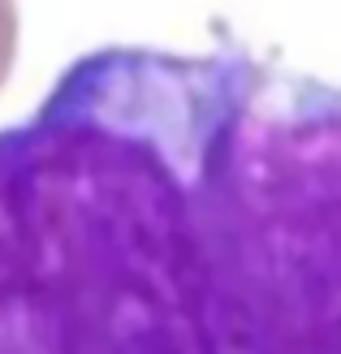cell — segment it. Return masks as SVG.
<instances>
[{
    "label": "cell",
    "mask_w": 341,
    "mask_h": 354,
    "mask_svg": "<svg viewBox=\"0 0 341 354\" xmlns=\"http://www.w3.org/2000/svg\"><path fill=\"white\" fill-rule=\"evenodd\" d=\"M0 354H341V86L78 57L0 130Z\"/></svg>",
    "instance_id": "1"
},
{
    "label": "cell",
    "mask_w": 341,
    "mask_h": 354,
    "mask_svg": "<svg viewBox=\"0 0 341 354\" xmlns=\"http://www.w3.org/2000/svg\"><path fill=\"white\" fill-rule=\"evenodd\" d=\"M13 57H17V5L0 0V86L13 69Z\"/></svg>",
    "instance_id": "2"
}]
</instances>
